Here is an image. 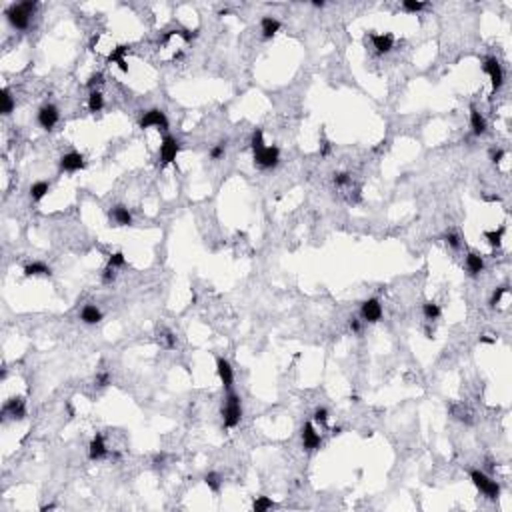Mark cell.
<instances>
[{"label":"cell","instance_id":"6da1fadb","mask_svg":"<svg viewBox=\"0 0 512 512\" xmlns=\"http://www.w3.org/2000/svg\"><path fill=\"white\" fill-rule=\"evenodd\" d=\"M36 10V2L34 0H26V2L20 4H12L6 8V18L8 22L16 28V30H26L30 24V16Z\"/></svg>","mask_w":512,"mask_h":512},{"label":"cell","instance_id":"7a4b0ae2","mask_svg":"<svg viewBox=\"0 0 512 512\" xmlns=\"http://www.w3.org/2000/svg\"><path fill=\"white\" fill-rule=\"evenodd\" d=\"M222 418H224V426L226 428H236L240 424L242 418V404H240V396L230 392L226 396V402L222 406Z\"/></svg>","mask_w":512,"mask_h":512},{"label":"cell","instance_id":"3957f363","mask_svg":"<svg viewBox=\"0 0 512 512\" xmlns=\"http://www.w3.org/2000/svg\"><path fill=\"white\" fill-rule=\"evenodd\" d=\"M470 480H472V484L486 496V498H490V500H496L498 496H500V486H498V482L496 480H492L490 476H486L484 472H480V470H472L470 472Z\"/></svg>","mask_w":512,"mask_h":512},{"label":"cell","instance_id":"277c9868","mask_svg":"<svg viewBox=\"0 0 512 512\" xmlns=\"http://www.w3.org/2000/svg\"><path fill=\"white\" fill-rule=\"evenodd\" d=\"M252 156H254V164H256V166L268 170V168L278 166V162H280V150H278L276 146H264V148H260V150L252 152Z\"/></svg>","mask_w":512,"mask_h":512},{"label":"cell","instance_id":"5b68a950","mask_svg":"<svg viewBox=\"0 0 512 512\" xmlns=\"http://www.w3.org/2000/svg\"><path fill=\"white\" fill-rule=\"evenodd\" d=\"M138 126H140L142 130H146V128L168 130V118H166V114H164L160 108H150V110H146V112L142 114Z\"/></svg>","mask_w":512,"mask_h":512},{"label":"cell","instance_id":"8992f818","mask_svg":"<svg viewBox=\"0 0 512 512\" xmlns=\"http://www.w3.org/2000/svg\"><path fill=\"white\" fill-rule=\"evenodd\" d=\"M180 152V142L174 138V136H164L162 144H160V164L162 166H168L176 160Z\"/></svg>","mask_w":512,"mask_h":512},{"label":"cell","instance_id":"52a82bcc","mask_svg":"<svg viewBox=\"0 0 512 512\" xmlns=\"http://www.w3.org/2000/svg\"><path fill=\"white\" fill-rule=\"evenodd\" d=\"M482 70L490 76V82H492V90L496 92L500 86H502V82H504V72H502V66H500V62L494 58V56H490V58H486L484 62H482Z\"/></svg>","mask_w":512,"mask_h":512},{"label":"cell","instance_id":"ba28073f","mask_svg":"<svg viewBox=\"0 0 512 512\" xmlns=\"http://www.w3.org/2000/svg\"><path fill=\"white\" fill-rule=\"evenodd\" d=\"M360 316H362L364 322H370V324L378 322V320L382 318V304H380V300H378V298H368V300H364V302H362V308H360Z\"/></svg>","mask_w":512,"mask_h":512},{"label":"cell","instance_id":"9c48e42d","mask_svg":"<svg viewBox=\"0 0 512 512\" xmlns=\"http://www.w3.org/2000/svg\"><path fill=\"white\" fill-rule=\"evenodd\" d=\"M58 118H60V114H58V108H56L54 104H44V106L38 110V124H40V128H44V130H52V128L56 126Z\"/></svg>","mask_w":512,"mask_h":512},{"label":"cell","instance_id":"30bf717a","mask_svg":"<svg viewBox=\"0 0 512 512\" xmlns=\"http://www.w3.org/2000/svg\"><path fill=\"white\" fill-rule=\"evenodd\" d=\"M2 414L12 420H22L26 416V404L22 398H10L2 406Z\"/></svg>","mask_w":512,"mask_h":512},{"label":"cell","instance_id":"8fae6325","mask_svg":"<svg viewBox=\"0 0 512 512\" xmlns=\"http://www.w3.org/2000/svg\"><path fill=\"white\" fill-rule=\"evenodd\" d=\"M320 444H322L320 434L316 432V428H314L310 422H306V424L302 426V446H304V450H306V452H312V450H316Z\"/></svg>","mask_w":512,"mask_h":512},{"label":"cell","instance_id":"7c38bea8","mask_svg":"<svg viewBox=\"0 0 512 512\" xmlns=\"http://www.w3.org/2000/svg\"><path fill=\"white\" fill-rule=\"evenodd\" d=\"M84 166H86V162L80 152H68V154H64L60 158V170H64V172H78Z\"/></svg>","mask_w":512,"mask_h":512},{"label":"cell","instance_id":"4fadbf2b","mask_svg":"<svg viewBox=\"0 0 512 512\" xmlns=\"http://www.w3.org/2000/svg\"><path fill=\"white\" fill-rule=\"evenodd\" d=\"M216 374H218L222 386H224L226 390H230V388H232V382H234V372H232V366H230L228 360H224V358H218V360H216Z\"/></svg>","mask_w":512,"mask_h":512},{"label":"cell","instance_id":"5bb4252c","mask_svg":"<svg viewBox=\"0 0 512 512\" xmlns=\"http://www.w3.org/2000/svg\"><path fill=\"white\" fill-rule=\"evenodd\" d=\"M108 456V448L104 444V438L102 434H96L92 440H90V446H88V458L90 460H102Z\"/></svg>","mask_w":512,"mask_h":512},{"label":"cell","instance_id":"9a60e30c","mask_svg":"<svg viewBox=\"0 0 512 512\" xmlns=\"http://www.w3.org/2000/svg\"><path fill=\"white\" fill-rule=\"evenodd\" d=\"M128 50H130V48H128L126 44H118L116 48H112V50H110V54H108V58H106V60H108L110 64L114 62L122 72H128V64H126V54H128Z\"/></svg>","mask_w":512,"mask_h":512},{"label":"cell","instance_id":"2e32d148","mask_svg":"<svg viewBox=\"0 0 512 512\" xmlns=\"http://www.w3.org/2000/svg\"><path fill=\"white\" fill-rule=\"evenodd\" d=\"M370 38H372V46L378 54H386L394 48V36L388 34V32L386 34H370Z\"/></svg>","mask_w":512,"mask_h":512},{"label":"cell","instance_id":"e0dca14e","mask_svg":"<svg viewBox=\"0 0 512 512\" xmlns=\"http://www.w3.org/2000/svg\"><path fill=\"white\" fill-rule=\"evenodd\" d=\"M110 222H114V226H130L132 224V214L124 204H118L110 210Z\"/></svg>","mask_w":512,"mask_h":512},{"label":"cell","instance_id":"ac0fdd59","mask_svg":"<svg viewBox=\"0 0 512 512\" xmlns=\"http://www.w3.org/2000/svg\"><path fill=\"white\" fill-rule=\"evenodd\" d=\"M260 32H262V38L264 40H270L272 36H276L280 32V22L272 16H264L260 20Z\"/></svg>","mask_w":512,"mask_h":512},{"label":"cell","instance_id":"d6986e66","mask_svg":"<svg viewBox=\"0 0 512 512\" xmlns=\"http://www.w3.org/2000/svg\"><path fill=\"white\" fill-rule=\"evenodd\" d=\"M80 320L84 324H98L102 320V312L94 304H84V308L80 310Z\"/></svg>","mask_w":512,"mask_h":512},{"label":"cell","instance_id":"ffe728a7","mask_svg":"<svg viewBox=\"0 0 512 512\" xmlns=\"http://www.w3.org/2000/svg\"><path fill=\"white\" fill-rule=\"evenodd\" d=\"M470 128H472V134L474 136H482L484 132H486V120H484V116L472 106L470 108Z\"/></svg>","mask_w":512,"mask_h":512},{"label":"cell","instance_id":"44dd1931","mask_svg":"<svg viewBox=\"0 0 512 512\" xmlns=\"http://www.w3.org/2000/svg\"><path fill=\"white\" fill-rule=\"evenodd\" d=\"M466 270H468L470 276H478V274L484 270V260H482L480 254L470 252V254L466 256Z\"/></svg>","mask_w":512,"mask_h":512},{"label":"cell","instance_id":"7402d4cb","mask_svg":"<svg viewBox=\"0 0 512 512\" xmlns=\"http://www.w3.org/2000/svg\"><path fill=\"white\" fill-rule=\"evenodd\" d=\"M52 270L44 262H30L24 266V276H50Z\"/></svg>","mask_w":512,"mask_h":512},{"label":"cell","instance_id":"603a6c76","mask_svg":"<svg viewBox=\"0 0 512 512\" xmlns=\"http://www.w3.org/2000/svg\"><path fill=\"white\" fill-rule=\"evenodd\" d=\"M102 108H104V96H102V92H100V90L90 92V94H88V112L96 114V112H100Z\"/></svg>","mask_w":512,"mask_h":512},{"label":"cell","instance_id":"cb8c5ba5","mask_svg":"<svg viewBox=\"0 0 512 512\" xmlns=\"http://www.w3.org/2000/svg\"><path fill=\"white\" fill-rule=\"evenodd\" d=\"M422 312H424V318H426L428 322H432V320H438V318H440V314H442L440 306H438L436 302H432V300L424 302V306H422Z\"/></svg>","mask_w":512,"mask_h":512},{"label":"cell","instance_id":"d4e9b609","mask_svg":"<svg viewBox=\"0 0 512 512\" xmlns=\"http://www.w3.org/2000/svg\"><path fill=\"white\" fill-rule=\"evenodd\" d=\"M48 190H50V184H48V182H44V180L34 182V184L30 186V198L38 202V200H42V198L48 194Z\"/></svg>","mask_w":512,"mask_h":512},{"label":"cell","instance_id":"484cf974","mask_svg":"<svg viewBox=\"0 0 512 512\" xmlns=\"http://www.w3.org/2000/svg\"><path fill=\"white\" fill-rule=\"evenodd\" d=\"M0 100H2V106H0V112H2L4 116H8V114L14 110V98L10 96V90H8V88H4V90H2V96H0Z\"/></svg>","mask_w":512,"mask_h":512},{"label":"cell","instance_id":"4316f807","mask_svg":"<svg viewBox=\"0 0 512 512\" xmlns=\"http://www.w3.org/2000/svg\"><path fill=\"white\" fill-rule=\"evenodd\" d=\"M402 8H404V12L416 14L426 8V2H420V0H402Z\"/></svg>","mask_w":512,"mask_h":512},{"label":"cell","instance_id":"83f0119b","mask_svg":"<svg viewBox=\"0 0 512 512\" xmlns=\"http://www.w3.org/2000/svg\"><path fill=\"white\" fill-rule=\"evenodd\" d=\"M502 236H504V226L498 228V230H486L484 232V238L490 242V246H496V248L502 244Z\"/></svg>","mask_w":512,"mask_h":512},{"label":"cell","instance_id":"f1b7e54d","mask_svg":"<svg viewBox=\"0 0 512 512\" xmlns=\"http://www.w3.org/2000/svg\"><path fill=\"white\" fill-rule=\"evenodd\" d=\"M204 482H206V486H208L212 492H220V486H222V478H220V474H216V472H208L206 476H204Z\"/></svg>","mask_w":512,"mask_h":512},{"label":"cell","instance_id":"f546056e","mask_svg":"<svg viewBox=\"0 0 512 512\" xmlns=\"http://www.w3.org/2000/svg\"><path fill=\"white\" fill-rule=\"evenodd\" d=\"M274 506V502L268 498V496H258L254 500V504H252V508L256 510V512H266V510H270Z\"/></svg>","mask_w":512,"mask_h":512},{"label":"cell","instance_id":"4dcf8cb0","mask_svg":"<svg viewBox=\"0 0 512 512\" xmlns=\"http://www.w3.org/2000/svg\"><path fill=\"white\" fill-rule=\"evenodd\" d=\"M250 146H252V152H256V150H260V148H264L266 144H264V136H262V130L260 128H256L254 130V134H252V138H250Z\"/></svg>","mask_w":512,"mask_h":512},{"label":"cell","instance_id":"1f68e13d","mask_svg":"<svg viewBox=\"0 0 512 512\" xmlns=\"http://www.w3.org/2000/svg\"><path fill=\"white\" fill-rule=\"evenodd\" d=\"M124 264H126L124 252H114V254H110V258H108V266H110V268H120V266H124Z\"/></svg>","mask_w":512,"mask_h":512},{"label":"cell","instance_id":"d6a6232c","mask_svg":"<svg viewBox=\"0 0 512 512\" xmlns=\"http://www.w3.org/2000/svg\"><path fill=\"white\" fill-rule=\"evenodd\" d=\"M226 152V142H218L210 148V160H220Z\"/></svg>","mask_w":512,"mask_h":512},{"label":"cell","instance_id":"836d02e7","mask_svg":"<svg viewBox=\"0 0 512 512\" xmlns=\"http://www.w3.org/2000/svg\"><path fill=\"white\" fill-rule=\"evenodd\" d=\"M102 82H104V74H102V72H94V74L88 78L86 86L90 88V92H94V90H96V88H98Z\"/></svg>","mask_w":512,"mask_h":512},{"label":"cell","instance_id":"e575fe53","mask_svg":"<svg viewBox=\"0 0 512 512\" xmlns=\"http://www.w3.org/2000/svg\"><path fill=\"white\" fill-rule=\"evenodd\" d=\"M350 182H352V178H350L348 172H336V174H334V184H336L338 188H344V186H348Z\"/></svg>","mask_w":512,"mask_h":512},{"label":"cell","instance_id":"d590c367","mask_svg":"<svg viewBox=\"0 0 512 512\" xmlns=\"http://www.w3.org/2000/svg\"><path fill=\"white\" fill-rule=\"evenodd\" d=\"M508 292V286H500V288H496L494 290V294H492V298H490V306L492 308H496V304H500V300H502V296Z\"/></svg>","mask_w":512,"mask_h":512},{"label":"cell","instance_id":"8d00e7d4","mask_svg":"<svg viewBox=\"0 0 512 512\" xmlns=\"http://www.w3.org/2000/svg\"><path fill=\"white\" fill-rule=\"evenodd\" d=\"M314 422L320 424V426H324L328 422V410H326V408H316V410H314Z\"/></svg>","mask_w":512,"mask_h":512},{"label":"cell","instance_id":"74e56055","mask_svg":"<svg viewBox=\"0 0 512 512\" xmlns=\"http://www.w3.org/2000/svg\"><path fill=\"white\" fill-rule=\"evenodd\" d=\"M160 340H162V344H164V348H174L176 346V338H174V334L172 332H162V336H160Z\"/></svg>","mask_w":512,"mask_h":512},{"label":"cell","instance_id":"f35d334b","mask_svg":"<svg viewBox=\"0 0 512 512\" xmlns=\"http://www.w3.org/2000/svg\"><path fill=\"white\" fill-rule=\"evenodd\" d=\"M116 268H110V266H106L104 270H102V282L104 284H110L114 278H116V272H114Z\"/></svg>","mask_w":512,"mask_h":512},{"label":"cell","instance_id":"ab89813d","mask_svg":"<svg viewBox=\"0 0 512 512\" xmlns=\"http://www.w3.org/2000/svg\"><path fill=\"white\" fill-rule=\"evenodd\" d=\"M444 240H446V244L450 246V248H460V236L458 234H454V232H450V234H446L444 236Z\"/></svg>","mask_w":512,"mask_h":512},{"label":"cell","instance_id":"60d3db41","mask_svg":"<svg viewBox=\"0 0 512 512\" xmlns=\"http://www.w3.org/2000/svg\"><path fill=\"white\" fill-rule=\"evenodd\" d=\"M96 384H98L100 388L108 386V384H110V374H108V372H100V374L96 376Z\"/></svg>","mask_w":512,"mask_h":512},{"label":"cell","instance_id":"b9f144b4","mask_svg":"<svg viewBox=\"0 0 512 512\" xmlns=\"http://www.w3.org/2000/svg\"><path fill=\"white\" fill-rule=\"evenodd\" d=\"M490 156H492V162H494V164H498V162H502V158L506 156V152L498 148V150H492V154H490Z\"/></svg>","mask_w":512,"mask_h":512},{"label":"cell","instance_id":"7bdbcfd3","mask_svg":"<svg viewBox=\"0 0 512 512\" xmlns=\"http://www.w3.org/2000/svg\"><path fill=\"white\" fill-rule=\"evenodd\" d=\"M348 326H350V330H352V332H356V334L360 332V328H362V326H360V320H358V318H350Z\"/></svg>","mask_w":512,"mask_h":512},{"label":"cell","instance_id":"ee69618b","mask_svg":"<svg viewBox=\"0 0 512 512\" xmlns=\"http://www.w3.org/2000/svg\"><path fill=\"white\" fill-rule=\"evenodd\" d=\"M164 464V454H156L154 456V466L158 468V466H162Z\"/></svg>","mask_w":512,"mask_h":512},{"label":"cell","instance_id":"f6af8a7d","mask_svg":"<svg viewBox=\"0 0 512 512\" xmlns=\"http://www.w3.org/2000/svg\"><path fill=\"white\" fill-rule=\"evenodd\" d=\"M480 342H482V344H494L496 338H492V336H480Z\"/></svg>","mask_w":512,"mask_h":512},{"label":"cell","instance_id":"bcb514c9","mask_svg":"<svg viewBox=\"0 0 512 512\" xmlns=\"http://www.w3.org/2000/svg\"><path fill=\"white\" fill-rule=\"evenodd\" d=\"M312 4H314L316 8H322V6L326 4V2H322V0H314V2H312Z\"/></svg>","mask_w":512,"mask_h":512},{"label":"cell","instance_id":"7dc6e473","mask_svg":"<svg viewBox=\"0 0 512 512\" xmlns=\"http://www.w3.org/2000/svg\"><path fill=\"white\" fill-rule=\"evenodd\" d=\"M340 432H342V428H340V426H336V428H332V434H334V436H336V434H340Z\"/></svg>","mask_w":512,"mask_h":512}]
</instances>
